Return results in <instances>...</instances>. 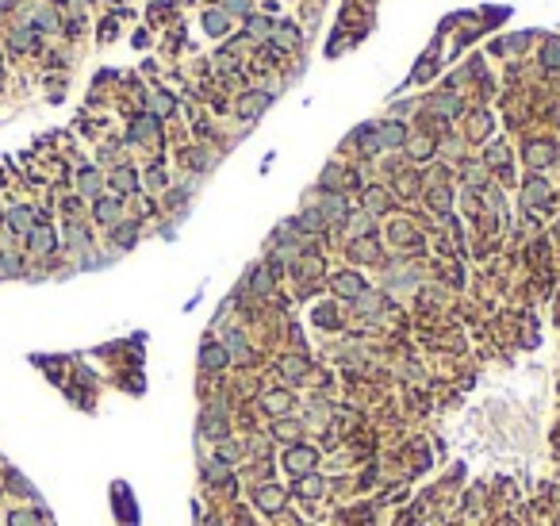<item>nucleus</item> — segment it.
Segmentation results:
<instances>
[{
  "label": "nucleus",
  "mask_w": 560,
  "mask_h": 526,
  "mask_svg": "<svg viewBox=\"0 0 560 526\" xmlns=\"http://www.w3.org/2000/svg\"><path fill=\"white\" fill-rule=\"evenodd\" d=\"M280 503H284L280 488H261V492H258V507H261V511L273 515V511H280Z\"/></svg>",
  "instance_id": "obj_9"
},
{
  "label": "nucleus",
  "mask_w": 560,
  "mask_h": 526,
  "mask_svg": "<svg viewBox=\"0 0 560 526\" xmlns=\"http://www.w3.org/2000/svg\"><path fill=\"white\" fill-rule=\"evenodd\" d=\"M4 223H8V227H12L16 234H23V239H27V234L35 231V212H31V208H23V204H16V208L4 215Z\"/></svg>",
  "instance_id": "obj_2"
},
{
  "label": "nucleus",
  "mask_w": 560,
  "mask_h": 526,
  "mask_svg": "<svg viewBox=\"0 0 560 526\" xmlns=\"http://www.w3.org/2000/svg\"><path fill=\"white\" fill-rule=\"evenodd\" d=\"M376 135H380V143H384V146H403V143H407V131H403L400 124H384L380 131H376Z\"/></svg>",
  "instance_id": "obj_10"
},
{
  "label": "nucleus",
  "mask_w": 560,
  "mask_h": 526,
  "mask_svg": "<svg viewBox=\"0 0 560 526\" xmlns=\"http://www.w3.org/2000/svg\"><path fill=\"white\" fill-rule=\"evenodd\" d=\"M154 108H158V116H169V111H173V97L158 92V97H154Z\"/></svg>",
  "instance_id": "obj_21"
},
{
  "label": "nucleus",
  "mask_w": 560,
  "mask_h": 526,
  "mask_svg": "<svg viewBox=\"0 0 560 526\" xmlns=\"http://www.w3.org/2000/svg\"><path fill=\"white\" fill-rule=\"evenodd\" d=\"M300 492H303V495H319V492H322V481H303Z\"/></svg>",
  "instance_id": "obj_27"
},
{
  "label": "nucleus",
  "mask_w": 560,
  "mask_h": 526,
  "mask_svg": "<svg viewBox=\"0 0 560 526\" xmlns=\"http://www.w3.org/2000/svg\"><path fill=\"white\" fill-rule=\"evenodd\" d=\"M284 373H292V380H303V373H307V365L292 358V361H284Z\"/></svg>",
  "instance_id": "obj_22"
},
{
  "label": "nucleus",
  "mask_w": 560,
  "mask_h": 526,
  "mask_svg": "<svg viewBox=\"0 0 560 526\" xmlns=\"http://www.w3.org/2000/svg\"><path fill=\"white\" fill-rule=\"evenodd\" d=\"M326 215H330V219H341V215H346V200H341V196H330V200H326Z\"/></svg>",
  "instance_id": "obj_20"
},
{
  "label": "nucleus",
  "mask_w": 560,
  "mask_h": 526,
  "mask_svg": "<svg viewBox=\"0 0 560 526\" xmlns=\"http://www.w3.org/2000/svg\"><path fill=\"white\" fill-rule=\"evenodd\" d=\"M284 465H288L292 473H311V465H315V449H307V446H292L288 454H284Z\"/></svg>",
  "instance_id": "obj_3"
},
{
  "label": "nucleus",
  "mask_w": 560,
  "mask_h": 526,
  "mask_svg": "<svg viewBox=\"0 0 560 526\" xmlns=\"http://www.w3.org/2000/svg\"><path fill=\"white\" fill-rule=\"evenodd\" d=\"M368 208H373V212H376V208H384V192H380V189L368 192Z\"/></svg>",
  "instance_id": "obj_29"
},
{
  "label": "nucleus",
  "mask_w": 560,
  "mask_h": 526,
  "mask_svg": "<svg viewBox=\"0 0 560 526\" xmlns=\"http://www.w3.org/2000/svg\"><path fill=\"white\" fill-rule=\"evenodd\" d=\"M204 430H207L212 438H223V434H226V422H223L219 415H204Z\"/></svg>",
  "instance_id": "obj_17"
},
{
  "label": "nucleus",
  "mask_w": 560,
  "mask_h": 526,
  "mask_svg": "<svg viewBox=\"0 0 560 526\" xmlns=\"http://www.w3.org/2000/svg\"><path fill=\"white\" fill-rule=\"evenodd\" d=\"M23 273V261H20V253H0V277H20Z\"/></svg>",
  "instance_id": "obj_12"
},
{
  "label": "nucleus",
  "mask_w": 560,
  "mask_h": 526,
  "mask_svg": "<svg viewBox=\"0 0 560 526\" xmlns=\"http://www.w3.org/2000/svg\"><path fill=\"white\" fill-rule=\"evenodd\" d=\"M226 358H231V354H226V346H204L200 365H204V369H223Z\"/></svg>",
  "instance_id": "obj_8"
},
{
  "label": "nucleus",
  "mask_w": 560,
  "mask_h": 526,
  "mask_svg": "<svg viewBox=\"0 0 560 526\" xmlns=\"http://www.w3.org/2000/svg\"><path fill=\"white\" fill-rule=\"evenodd\" d=\"M265 31H269V23L265 20H250V35H265Z\"/></svg>",
  "instance_id": "obj_31"
},
{
  "label": "nucleus",
  "mask_w": 560,
  "mask_h": 526,
  "mask_svg": "<svg viewBox=\"0 0 560 526\" xmlns=\"http://www.w3.org/2000/svg\"><path fill=\"white\" fill-rule=\"evenodd\" d=\"M0 84H4V70H0Z\"/></svg>",
  "instance_id": "obj_32"
},
{
  "label": "nucleus",
  "mask_w": 560,
  "mask_h": 526,
  "mask_svg": "<svg viewBox=\"0 0 560 526\" xmlns=\"http://www.w3.org/2000/svg\"><path fill=\"white\" fill-rule=\"evenodd\" d=\"M135 185H138V177H135V169H116V173H111V189H116L119 196H127V192H135Z\"/></svg>",
  "instance_id": "obj_5"
},
{
  "label": "nucleus",
  "mask_w": 560,
  "mask_h": 526,
  "mask_svg": "<svg viewBox=\"0 0 560 526\" xmlns=\"http://www.w3.org/2000/svg\"><path fill=\"white\" fill-rule=\"evenodd\" d=\"M158 135V119L154 116H142L131 124V143H142V138H154Z\"/></svg>",
  "instance_id": "obj_6"
},
{
  "label": "nucleus",
  "mask_w": 560,
  "mask_h": 526,
  "mask_svg": "<svg viewBox=\"0 0 560 526\" xmlns=\"http://www.w3.org/2000/svg\"><path fill=\"white\" fill-rule=\"evenodd\" d=\"M434 108H441L445 116H453V111H457L461 104H457V100H453V97H438V100H434Z\"/></svg>",
  "instance_id": "obj_25"
},
{
  "label": "nucleus",
  "mask_w": 560,
  "mask_h": 526,
  "mask_svg": "<svg viewBox=\"0 0 560 526\" xmlns=\"http://www.w3.org/2000/svg\"><path fill=\"white\" fill-rule=\"evenodd\" d=\"M541 62H545V70H556L560 65V43H549L545 50H541Z\"/></svg>",
  "instance_id": "obj_18"
},
{
  "label": "nucleus",
  "mask_w": 560,
  "mask_h": 526,
  "mask_svg": "<svg viewBox=\"0 0 560 526\" xmlns=\"http://www.w3.org/2000/svg\"><path fill=\"white\" fill-rule=\"evenodd\" d=\"M303 227L319 231V227H322V215H319V212H307V215H303Z\"/></svg>",
  "instance_id": "obj_28"
},
{
  "label": "nucleus",
  "mask_w": 560,
  "mask_h": 526,
  "mask_svg": "<svg viewBox=\"0 0 560 526\" xmlns=\"http://www.w3.org/2000/svg\"><path fill=\"white\" fill-rule=\"evenodd\" d=\"M265 407H269L273 415H284V411L292 407V396L288 392H269V396H265Z\"/></svg>",
  "instance_id": "obj_13"
},
{
  "label": "nucleus",
  "mask_w": 560,
  "mask_h": 526,
  "mask_svg": "<svg viewBox=\"0 0 560 526\" xmlns=\"http://www.w3.org/2000/svg\"><path fill=\"white\" fill-rule=\"evenodd\" d=\"M334 288H338V296H361V292H365L361 277H353V273H338L334 277Z\"/></svg>",
  "instance_id": "obj_7"
},
{
  "label": "nucleus",
  "mask_w": 560,
  "mask_h": 526,
  "mask_svg": "<svg viewBox=\"0 0 560 526\" xmlns=\"http://www.w3.org/2000/svg\"><path fill=\"white\" fill-rule=\"evenodd\" d=\"M265 108H269V92H250V97H242V104H238V111H242L246 119L261 116Z\"/></svg>",
  "instance_id": "obj_4"
},
{
  "label": "nucleus",
  "mask_w": 560,
  "mask_h": 526,
  "mask_svg": "<svg viewBox=\"0 0 560 526\" xmlns=\"http://www.w3.org/2000/svg\"><path fill=\"white\" fill-rule=\"evenodd\" d=\"M92 212H97L100 223H108V227H111V223L119 219V200H111V196H108V200H97V208H92Z\"/></svg>",
  "instance_id": "obj_11"
},
{
  "label": "nucleus",
  "mask_w": 560,
  "mask_h": 526,
  "mask_svg": "<svg viewBox=\"0 0 560 526\" xmlns=\"http://www.w3.org/2000/svg\"><path fill=\"white\" fill-rule=\"evenodd\" d=\"M526 192H529V200H537V204H541V200H549V189H545L541 181H529V189H526Z\"/></svg>",
  "instance_id": "obj_23"
},
{
  "label": "nucleus",
  "mask_w": 560,
  "mask_h": 526,
  "mask_svg": "<svg viewBox=\"0 0 560 526\" xmlns=\"http://www.w3.org/2000/svg\"><path fill=\"white\" fill-rule=\"evenodd\" d=\"M81 192L84 196H97L100 192V173H97V169H81Z\"/></svg>",
  "instance_id": "obj_14"
},
{
  "label": "nucleus",
  "mask_w": 560,
  "mask_h": 526,
  "mask_svg": "<svg viewBox=\"0 0 560 526\" xmlns=\"http://www.w3.org/2000/svg\"><path fill=\"white\" fill-rule=\"evenodd\" d=\"M135 239H138L135 223H119V227H116V242H119V246H135Z\"/></svg>",
  "instance_id": "obj_15"
},
{
  "label": "nucleus",
  "mask_w": 560,
  "mask_h": 526,
  "mask_svg": "<svg viewBox=\"0 0 560 526\" xmlns=\"http://www.w3.org/2000/svg\"><path fill=\"white\" fill-rule=\"evenodd\" d=\"M250 8V0H226V12H246Z\"/></svg>",
  "instance_id": "obj_30"
},
{
  "label": "nucleus",
  "mask_w": 560,
  "mask_h": 526,
  "mask_svg": "<svg viewBox=\"0 0 560 526\" xmlns=\"http://www.w3.org/2000/svg\"><path fill=\"white\" fill-rule=\"evenodd\" d=\"M223 27H226V23H223V12H207V31H212V35H219Z\"/></svg>",
  "instance_id": "obj_24"
},
{
  "label": "nucleus",
  "mask_w": 560,
  "mask_h": 526,
  "mask_svg": "<svg viewBox=\"0 0 560 526\" xmlns=\"http://www.w3.org/2000/svg\"><path fill=\"white\" fill-rule=\"evenodd\" d=\"M8 526H39V515L35 511H12L8 515Z\"/></svg>",
  "instance_id": "obj_16"
},
{
  "label": "nucleus",
  "mask_w": 560,
  "mask_h": 526,
  "mask_svg": "<svg viewBox=\"0 0 560 526\" xmlns=\"http://www.w3.org/2000/svg\"><path fill=\"white\" fill-rule=\"evenodd\" d=\"M273 434H277L280 442H292V438L300 434V427H296V422H277V430H273Z\"/></svg>",
  "instance_id": "obj_19"
},
{
  "label": "nucleus",
  "mask_w": 560,
  "mask_h": 526,
  "mask_svg": "<svg viewBox=\"0 0 560 526\" xmlns=\"http://www.w3.org/2000/svg\"><path fill=\"white\" fill-rule=\"evenodd\" d=\"M54 246H58V234L46 227V223H35V231L27 234V250L31 253H50Z\"/></svg>",
  "instance_id": "obj_1"
},
{
  "label": "nucleus",
  "mask_w": 560,
  "mask_h": 526,
  "mask_svg": "<svg viewBox=\"0 0 560 526\" xmlns=\"http://www.w3.org/2000/svg\"><path fill=\"white\" fill-rule=\"evenodd\" d=\"M430 150H434L430 138H419V143H414V158H430Z\"/></svg>",
  "instance_id": "obj_26"
}]
</instances>
